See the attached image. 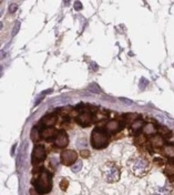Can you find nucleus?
Here are the masks:
<instances>
[{"label":"nucleus","mask_w":174,"mask_h":195,"mask_svg":"<svg viewBox=\"0 0 174 195\" xmlns=\"http://www.w3.org/2000/svg\"><path fill=\"white\" fill-rule=\"evenodd\" d=\"M68 186H69V181H68L67 178H62L61 182H60V188H61L62 191H65V190L68 188Z\"/></svg>","instance_id":"412c9836"},{"label":"nucleus","mask_w":174,"mask_h":195,"mask_svg":"<svg viewBox=\"0 0 174 195\" xmlns=\"http://www.w3.org/2000/svg\"><path fill=\"white\" fill-rule=\"evenodd\" d=\"M19 29H20V22H16L15 28H13V31H12V36H16V35H17V32L19 31Z\"/></svg>","instance_id":"5701e85b"},{"label":"nucleus","mask_w":174,"mask_h":195,"mask_svg":"<svg viewBox=\"0 0 174 195\" xmlns=\"http://www.w3.org/2000/svg\"><path fill=\"white\" fill-rule=\"evenodd\" d=\"M68 143H69V138H68V134L65 133V131H58L55 139V146L60 148V149H63V148H65L68 145Z\"/></svg>","instance_id":"6e6552de"},{"label":"nucleus","mask_w":174,"mask_h":195,"mask_svg":"<svg viewBox=\"0 0 174 195\" xmlns=\"http://www.w3.org/2000/svg\"><path fill=\"white\" fill-rule=\"evenodd\" d=\"M3 57H5V52L3 51H0V59L3 58Z\"/></svg>","instance_id":"a878e982"},{"label":"nucleus","mask_w":174,"mask_h":195,"mask_svg":"<svg viewBox=\"0 0 174 195\" xmlns=\"http://www.w3.org/2000/svg\"><path fill=\"white\" fill-rule=\"evenodd\" d=\"M1 27H2V23H1V22H0V29H1Z\"/></svg>","instance_id":"bb28decb"},{"label":"nucleus","mask_w":174,"mask_h":195,"mask_svg":"<svg viewBox=\"0 0 174 195\" xmlns=\"http://www.w3.org/2000/svg\"><path fill=\"white\" fill-rule=\"evenodd\" d=\"M145 141H147V138H145V134H143V133H139L135 136L137 144H143V143H145Z\"/></svg>","instance_id":"a211bd4d"},{"label":"nucleus","mask_w":174,"mask_h":195,"mask_svg":"<svg viewBox=\"0 0 174 195\" xmlns=\"http://www.w3.org/2000/svg\"><path fill=\"white\" fill-rule=\"evenodd\" d=\"M46 158V149L43 145L38 144L33 148L32 151V163L33 164H38L40 162H43Z\"/></svg>","instance_id":"423d86ee"},{"label":"nucleus","mask_w":174,"mask_h":195,"mask_svg":"<svg viewBox=\"0 0 174 195\" xmlns=\"http://www.w3.org/2000/svg\"><path fill=\"white\" fill-rule=\"evenodd\" d=\"M31 140L32 141H35V142H37L38 140H39V131H38L37 128H33L32 131H31Z\"/></svg>","instance_id":"6ab92c4d"},{"label":"nucleus","mask_w":174,"mask_h":195,"mask_svg":"<svg viewBox=\"0 0 174 195\" xmlns=\"http://www.w3.org/2000/svg\"><path fill=\"white\" fill-rule=\"evenodd\" d=\"M75 122L81 125L83 128H87V126H90L92 123L94 122V118L91 113L89 112H84V113H81L79 115H77L75 118Z\"/></svg>","instance_id":"0eeeda50"},{"label":"nucleus","mask_w":174,"mask_h":195,"mask_svg":"<svg viewBox=\"0 0 174 195\" xmlns=\"http://www.w3.org/2000/svg\"><path fill=\"white\" fill-rule=\"evenodd\" d=\"M90 143L97 150L105 149L110 143V138H109L108 132L102 128H95L91 133Z\"/></svg>","instance_id":"7ed1b4c3"},{"label":"nucleus","mask_w":174,"mask_h":195,"mask_svg":"<svg viewBox=\"0 0 174 195\" xmlns=\"http://www.w3.org/2000/svg\"><path fill=\"white\" fill-rule=\"evenodd\" d=\"M142 131H143V132H142L143 134H153V133H155V128L153 126V124L147 123V124H144V125H143Z\"/></svg>","instance_id":"2eb2a0df"},{"label":"nucleus","mask_w":174,"mask_h":195,"mask_svg":"<svg viewBox=\"0 0 174 195\" xmlns=\"http://www.w3.org/2000/svg\"><path fill=\"white\" fill-rule=\"evenodd\" d=\"M124 116H125V120L128 121L129 123H132L133 121H135V120H137V119H140V118H139V114H137V113H129V114H125Z\"/></svg>","instance_id":"f3484780"},{"label":"nucleus","mask_w":174,"mask_h":195,"mask_svg":"<svg viewBox=\"0 0 174 195\" xmlns=\"http://www.w3.org/2000/svg\"><path fill=\"white\" fill-rule=\"evenodd\" d=\"M128 168L131 172V174H133L134 176L144 177L150 172L151 166H150L149 160L144 155L134 154L129 158Z\"/></svg>","instance_id":"f257e3e1"},{"label":"nucleus","mask_w":174,"mask_h":195,"mask_svg":"<svg viewBox=\"0 0 174 195\" xmlns=\"http://www.w3.org/2000/svg\"><path fill=\"white\" fill-rule=\"evenodd\" d=\"M103 180L108 183H115L120 180L121 171L118 165L113 162H107L101 166Z\"/></svg>","instance_id":"20e7f679"},{"label":"nucleus","mask_w":174,"mask_h":195,"mask_svg":"<svg viewBox=\"0 0 174 195\" xmlns=\"http://www.w3.org/2000/svg\"><path fill=\"white\" fill-rule=\"evenodd\" d=\"M143 125H144V122L141 119H137V120L133 121L131 123V125H130V132L132 134H137V133H140L142 131Z\"/></svg>","instance_id":"f8f14e48"},{"label":"nucleus","mask_w":174,"mask_h":195,"mask_svg":"<svg viewBox=\"0 0 174 195\" xmlns=\"http://www.w3.org/2000/svg\"><path fill=\"white\" fill-rule=\"evenodd\" d=\"M57 133H58V130L55 128H53V126H47V128H45L43 130L41 131V138L43 140H51L55 138Z\"/></svg>","instance_id":"9d476101"},{"label":"nucleus","mask_w":174,"mask_h":195,"mask_svg":"<svg viewBox=\"0 0 174 195\" xmlns=\"http://www.w3.org/2000/svg\"><path fill=\"white\" fill-rule=\"evenodd\" d=\"M9 9H10V12H15V11H16V9H17V5H15V3L10 5Z\"/></svg>","instance_id":"393cba45"},{"label":"nucleus","mask_w":174,"mask_h":195,"mask_svg":"<svg viewBox=\"0 0 174 195\" xmlns=\"http://www.w3.org/2000/svg\"><path fill=\"white\" fill-rule=\"evenodd\" d=\"M150 143L153 149H161L164 146V139L160 134H154V135H152V138L150 140Z\"/></svg>","instance_id":"9b49d317"},{"label":"nucleus","mask_w":174,"mask_h":195,"mask_svg":"<svg viewBox=\"0 0 174 195\" xmlns=\"http://www.w3.org/2000/svg\"><path fill=\"white\" fill-rule=\"evenodd\" d=\"M43 123L46 124L47 126H53L55 123H57V116L55 115H47L46 118L42 119Z\"/></svg>","instance_id":"4468645a"},{"label":"nucleus","mask_w":174,"mask_h":195,"mask_svg":"<svg viewBox=\"0 0 174 195\" xmlns=\"http://www.w3.org/2000/svg\"><path fill=\"white\" fill-rule=\"evenodd\" d=\"M173 144H170V145H166V146H164V149H163V153H164L165 155L167 156V158H173Z\"/></svg>","instance_id":"dca6fc26"},{"label":"nucleus","mask_w":174,"mask_h":195,"mask_svg":"<svg viewBox=\"0 0 174 195\" xmlns=\"http://www.w3.org/2000/svg\"><path fill=\"white\" fill-rule=\"evenodd\" d=\"M81 167H82V162H81V161H77L73 165H72L71 170L73 171L74 173H77V172H79V171L81 170Z\"/></svg>","instance_id":"aec40b11"},{"label":"nucleus","mask_w":174,"mask_h":195,"mask_svg":"<svg viewBox=\"0 0 174 195\" xmlns=\"http://www.w3.org/2000/svg\"><path fill=\"white\" fill-rule=\"evenodd\" d=\"M121 130H122V124L117 120L109 121V122L107 123V125H105V131H107L108 133H111V134L118 133V132H120Z\"/></svg>","instance_id":"1a4fd4ad"},{"label":"nucleus","mask_w":174,"mask_h":195,"mask_svg":"<svg viewBox=\"0 0 174 195\" xmlns=\"http://www.w3.org/2000/svg\"><path fill=\"white\" fill-rule=\"evenodd\" d=\"M81 8H82V5H81L79 1H77V2L74 3V9H75V10H80Z\"/></svg>","instance_id":"b1692460"},{"label":"nucleus","mask_w":174,"mask_h":195,"mask_svg":"<svg viewBox=\"0 0 174 195\" xmlns=\"http://www.w3.org/2000/svg\"><path fill=\"white\" fill-rule=\"evenodd\" d=\"M80 155H81L83 158H87L90 156V152H89L88 150H82V151H80Z\"/></svg>","instance_id":"4be33fe9"},{"label":"nucleus","mask_w":174,"mask_h":195,"mask_svg":"<svg viewBox=\"0 0 174 195\" xmlns=\"http://www.w3.org/2000/svg\"><path fill=\"white\" fill-rule=\"evenodd\" d=\"M164 173H165V175H167V176L170 177L171 180L173 178V174H174V164H173V161H170V163H167V164H166V166H165V170H164Z\"/></svg>","instance_id":"ddd939ff"},{"label":"nucleus","mask_w":174,"mask_h":195,"mask_svg":"<svg viewBox=\"0 0 174 195\" xmlns=\"http://www.w3.org/2000/svg\"><path fill=\"white\" fill-rule=\"evenodd\" d=\"M35 188L38 194H47L52 188V181H51V174L45 170H40L36 175V178L32 181Z\"/></svg>","instance_id":"f03ea898"},{"label":"nucleus","mask_w":174,"mask_h":195,"mask_svg":"<svg viewBox=\"0 0 174 195\" xmlns=\"http://www.w3.org/2000/svg\"><path fill=\"white\" fill-rule=\"evenodd\" d=\"M78 161V153L74 150H64L60 154V162L65 166H72Z\"/></svg>","instance_id":"39448f33"}]
</instances>
